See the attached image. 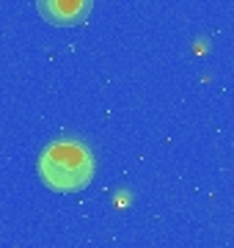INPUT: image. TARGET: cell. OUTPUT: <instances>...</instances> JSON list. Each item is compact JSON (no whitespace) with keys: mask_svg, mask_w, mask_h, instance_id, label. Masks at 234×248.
<instances>
[{"mask_svg":"<svg viewBox=\"0 0 234 248\" xmlns=\"http://www.w3.org/2000/svg\"><path fill=\"white\" fill-rule=\"evenodd\" d=\"M39 177L50 190L77 193L94 179V155L77 138L50 141L39 155Z\"/></svg>","mask_w":234,"mask_h":248,"instance_id":"1","label":"cell"},{"mask_svg":"<svg viewBox=\"0 0 234 248\" xmlns=\"http://www.w3.org/2000/svg\"><path fill=\"white\" fill-rule=\"evenodd\" d=\"M94 0H36V11L58 28H74L86 22Z\"/></svg>","mask_w":234,"mask_h":248,"instance_id":"2","label":"cell"}]
</instances>
